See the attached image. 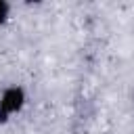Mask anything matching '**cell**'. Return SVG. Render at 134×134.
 <instances>
[{
	"instance_id": "cell-1",
	"label": "cell",
	"mask_w": 134,
	"mask_h": 134,
	"mask_svg": "<svg viewBox=\"0 0 134 134\" xmlns=\"http://www.w3.org/2000/svg\"><path fill=\"white\" fill-rule=\"evenodd\" d=\"M25 105V90L21 86H8L0 94V109L10 117L13 113H19Z\"/></svg>"
},
{
	"instance_id": "cell-2",
	"label": "cell",
	"mask_w": 134,
	"mask_h": 134,
	"mask_svg": "<svg viewBox=\"0 0 134 134\" xmlns=\"http://www.w3.org/2000/svg\"><path fill=\"white\" fill-rule=\"evenodd\" d=\"M8 10H10V4L4 2V0H0V25L6 23V19H8Z\"/></svg>"
},
{
	"instance_id": "cell-3",
	"label": "cell",
	"mask_w": 134,
	"mask_h": 134,
	"mask_svg": "<svg viewBox=\"0 0 134 134\" xmlns=\"http://www.w3.org/2000/svg\"><path fill=\"white\" fill-rule=\"evenodd\" d=\"M6 121H8V115H6V113L0 109V124H6Z\"/></svg>"
}]
</instances>
